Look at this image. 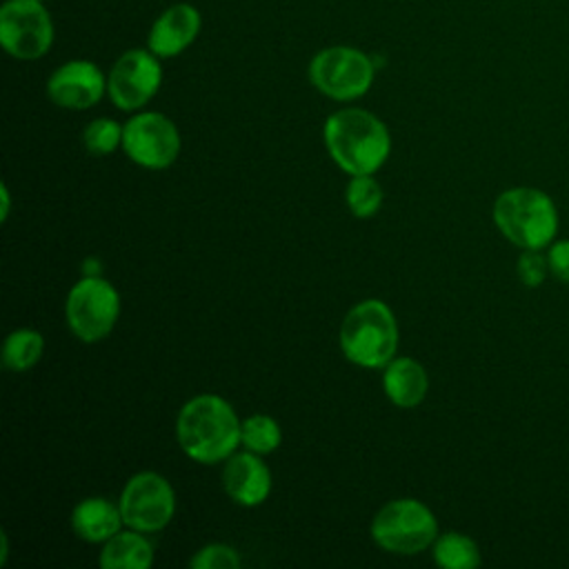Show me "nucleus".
Returning <instances> with one entry per match:
<instances>
[{
  "label": "nucleus",
  "mask_w": 569,
  "mask_h": 569,
  "mask_svg": "<svg viewBox=\"0 0 569 569\" xmlns=\"http://www.w3.org/2000/svg\"><path fill=\"white\" fill-rule=\"evenodd\" d=\"M162 84L160 58L149 49H129L107 76V93L120 111L142 109Z\"/></svg>",
  "instance_id": "11"
},
{
  "label": "nucleus",
  "mask_w": 569,
  "mask_h": 569,
  "mask_svg": "<svg viewBox=\"0 0 569 569\" xmlns=\"http://www.w3.org/2000/svg\"><path fill=\"white\" fill-rule=\"evenodd\" d=\"M516 273L525 287H529V289L540 287L545 282V278L551 273L549 262H547V251L522 249L518 256V262H516Z\"/></svg>",
  "instance_id": "23"
},
{
  "label": "nucleus",
  "mask_w": 569,
  "mask_h": 569,
  "mask_svg": "<svg viewBox=\"0 0 569 569\" xmlns=\"http://www.w3.org/2000/svg\"><path fill=\"white\" fill-rule=\"evenodd\" d=\"M240 422L224 398L200 393L182 405L176 420V438L191 460L213 465L227 460L238 449Z\"/></svg>",
  "instance_id": "1"
},
{
  "label": "nucleus",
  "mask_w": 569,
  "mask_h": 569,
  "mask_svg": "<svg viewBox=\"0 0 569 569\" xmlns=\"http://www.w3.org/2000/svg\"><path fill=\"white\" fill-rule=\"evenodd\" d=\"M280 425L264 413H253L240 422V445L253 453H271L280 447Z\"/></svg>",
  "instance_id": "20"
},
{
  "label": "nucleus",
  "mask_w": 569,
  "mask_h": 569,
  "mask_svg": "<svg viewBox=\"0 0 569 569\" xmlns=\"http://www.w3.org/2000/svg\"><path fill=\"white\" fill-rule=\"evenodd\" d=\"M107 93V78L91 60H67L47 80V96L62 109L82 111L102 100Z\"/></svg>",
  "instance_id": "12"
},
{
  "label": "nucleus",
  "mask_w": 569,
  "mask_h": 569,
  "mask_svg": "<svg viewBox=\"0 0 569 569\" xmlns=\"http://www.w3.org/2000/svg\"><path fill=\"white\" fill-rule=\"evenodd\" d=\"M2 551H0V565H4L7 562V553H9V536H7V531H2Z\"/></svg>",
  "instance_id": "27"
},
{
  "label": "nucleus",
  "mask_w": 569,
  "mask_h": 569,
  "mask_svg": "<svg viewBox=\"0 0 569 569\" xmlns=\"http://www.w3.org/2000/svg\"><path fill=\"white\" fill-rule=\"evenodd\" d=\"M498 231L518 249H547L558 233L560 213L553 198L538 187H511L491 207Z\"/></svg>",
  "instance_id": "3"
},
{
  "label": "nucleus",
  "mask_w": 569,
  "mask_h": 569,
  "mask_svg": "<svg viewBox=\"0 0 569 569\" xmlns=\"http://www.w3.org/2000/svg\"><path fill=\"white\" fill-rule=\"evenodd\" d=\"M44 351V338L36 329H16L7 336L2 347V362L11 371H29Z\"/></svg>",
  "instance_id": "19"
},
{
  "label": "nucleus",
  "mask_w": 569,
  "mask_h": 569,
  "mask_svg": "<svg viewBox=\"0 0 569 569\" xmlns=\"http://www.w3.org/2000/svg\"><path fill=\"white\" fill-rule=\"evenodd\" d=\"M547 262H549L551 276L556 280L569 284V238L553 240L547 247Z\"/></svg>",
  "instance_id": "25"
},
{
  "label": "nucleus",
  "mask_w": 569,
  "mask_h": 569,
  "mask_svg": "<svg viewBox=\"0 0 569 569\" xmlns=\"http://www.w3.org/2000/svg\"><path fill=\"white\" fill-rule=\"evenodd\" d=\"M325 144L331 160L349 176L376 173L391 151L387 124L367 109H338L325 120Z\"/></svg>",
  "instance_id": "2"
},
{
  "label": "nucleus",
  "mask_w": 569,
  "mask_h": 569,
  "mask_svg": "<svg viewBox=\"0 0 569 569\" xmlns=\"http://www.w3.org/2000/svg\"><path fill=\"white\" fill-rule=\"evenodd\" d=\"M120 316V296L102 276H82L64 302L71 333L82 342H100L111 333Z\"/></svg>",
  "instance_id": "7"
},
{
  "label": "nucleus",
  "mask_w": 569,
  "mask_h": 569,
  "mask_svg": "<svg viewBox=\"0 0 569 569\" xmlns=\"http://www.w3.org/2000/svg\"><path fill=\"white\" fill-rule=\"evenodd\" d=\"M118 507L124 527L153 533L171 522L176 513V493L164 476L156 471H138L122 487Z\"/></svg>",
  "instance_id": "9"
},
{
  "label": "nucleus",
  "mask_w": 569,
  "mask_h": 569,
  "mask_svg": "<svg viewBox=\"0 0 569 569\" xmlns=\"http://www.w3.org/2000/svg\"><path fill=\"white\" fill-rule=\"evenodd\" d=\"M53 20L42 0H4L0 44L16 60H38L53 44Z\"/></svg>",
  "instance_id": "8"
},
{
  "label": "nucleus",
  "mask_w": 569,
  "mask_h": 569,
  "mask_svg": "<svg viewBox=\"0 0 569 569\" xmlns=\"http://www.w3.org/2000/svg\"><path fill=\"white\" fill-rule=\"evenodd\" d=\"M124 124L116 122L113 118H96L82 131V144L89 153L107 156L122 147Z\"/></svg>",
  "instance_id": "22"
},
{
  "label": "nucleus",
  "mask_w": 569,
  "mask_h": 569,
  "mask_svg": "<svg viewBox=\"0 0 569 569\" xmlns=\"http://www.w3.org/2000/svg\"><path fill=\"white\" fill-rule=\"evenodd\" d=\"M189 565L193 569H238L240 556L233 547L213 542V545H204L202 549H198V553L189 560Z\"/></svg>",
  "instance_id": "24"
},
{
  "label": "nucleus",
  "mask_w": 569,
  "mask_h": 569,
  "mask_svg": "<svg viewBox=\"0 0 569 569\" xmlns=\"http://www.w3.org/2000/svg\"><path fill=\"white\" fill-rule=\"evenodd\" d=\"M222 487L227 496L242 507H258L271 493V471L260 453H231L222 467Z\"/></svg>",
  "instance_id": "14"
},
{
  "label": "nucleus",
  "mask_w": 569,
  "mask_h": 569,
  "mask_svg": "<svg viewBox=\"0 0 569 569\" xmlns=\"http://www.w3.org/2000/svg\"><path fill=\"white\" fill-rule=\"evenodd\" d=\"M200 27V11L189 2H176L153 20L147 36V49L158 58H173L196 42Z\"/></svg>",
  "instance_id": "13"
},
{
  "label": "nucleus",
  "mask_w": 569,
  "mask_h": 569,
  "mask_svg": "<svg viewBox=\"0 0 569 569\" xmlns=\"http://www.w3.org/2000/svg\"><path fill=\"white\" fill-rule=\"evenodd\" d=\"M431 547L433 562L442 569H476L482 562L476 540L460 531L440 533Z\"/></svg>",
  "instance_id": "18"
},
{
  "label": "nucleus",
  "mask_w": 569,
  "mask_h": 569,
  "mask_svg": "<svg viewBox=\"0 0 569 569\" xmlns=\"http://www.w3.org/2000/svg\"><path fill=\"white\" fill-rule=\"evenodd\" d=\"M338 342L345 358L365 369H382L398 349V322L378 298L353 305L340 322Z\"/></svg>",
  "instance_id": "4"
},
{
  "label": "nucleus",
  "mask_w": 569,
  "mask_h": 569,
  "mask_svg": "<svg viewBox=\"0 0 569 569\" xmlns=\"http://www.w3.org/2000/svg\"><path fill=\"white\" fill-rule=\"evenodd\" d=\"M382 389L396 407L413 409L429 391V376L418 360L400 356L382 367Z\"/></svg>",
  "instance_id": "15"
},
{
  "label": "nucleus",
  "mask_w": 569,
  "mask_h": 569,
  "mask_svg": "<svg viewBox=\"0 0 569 569\" xmlns=\"http://www.w3.org/2000/svg\"><path fill=\"white\" fill-rule=\"evenodd\" d=\"M98 565L102 569H149L153 565V547L142 531L129 529L113 533L102 542Z\"/></svg>",
  "instance_id": "17"
},
{
  "label": "nucleus",
  "mask_w": 569,
  "mask_h": 569,
  "mask_svg": "<svg viewBox=\"0 0 569 569\" xmlns=\"http://www.w3.org/2000/svg\"><path fill=\"white\" fill-rule=\"evenodd\" d=\"M124 520L118 502L100 496L80 500L71 511V527L84 542H107L113 533L122 529Z\"/></svg>",
  "instance_id": "16"
},
{
  "label": "nucleus",
  "mask_w": 569,
  "mask_h": 569,
  "mask_svg": "<svg viewBox=\"0 0 569 569\" xmlns=\"http://www.w3.org/2000/svg\"><path fill=\"white\" fill-rule=\"evenodd\" d=\"M373 542L398 556H416L438 538L433 511L416 498H398L380 507L371 520Z\"/></svg>",
  "instance_id": "5"
},
{
  "label": "nucleus",
  "mask_w": 569,
  "mask_h": 569,
  "mask_svg": "<svg viewBox=\"0 0 569 569\" xmlns=\"http://www.w3.org/2000/svg\"><path fill=\"white\" fill-rule=\"evenodd\" d=\"M382 196H385L382 187L378 184L373 173L351 176V180L347 184V191H345L347 207L356 218L376 216L382 207Z\"/></svg>",
  "instance_id": "21"
},
{
  "label": "nucleus",
  "mask_w": 569,
  "mask_h": 569,
  "mask_svg": "<svg viewBox=\"0 0 569 569\" xmlns=\"http://www.w3.org/2000/svg\"><path fill=\"white\" fill-rule=\"evenodd\" d=\"M42 2H47V0H42Z\"/></svg>",
  "instance_id": "28"
},
{
  "label": "nucleus",
  "mask_w": 569,
  "mask_h": 569,
  "mask_svg": "<svg viewBox=\"0 0 569 569\" xmlns=\"http://www.w3.org/2000/svg\"><path fill=\"white\" fill-rule=\"evenodd\" d=\"M0 198H2V211H0V220L4 222L7 220V216H9V189H7V184L2 182V187H0Z\"/></svg>",
  "instance_id": "26"
},
{
  "label": "nucleus",
  "mask_w": 569,
  "mask_h": 569,
  "mask_svg": "<svg viewBox=\"0 0 569 569\" xmlns=\"http://www.w3.org/2000/svg\"><path fill=\"white\" fill-rule=\"evenodd\" d=\"M376 78L373 58L349 44L320 49L309 62L311 84L327 98L349 102L362 98Z\"/></svg>",
  "instance_id": "6"
},
{
  "label": "nucleus",
  "mask_w": 569,
  "mask_h": 569,
  "mask_svg": "<svg viewBox=\"0 0 569 569\" xmlns=\"http://www.w3.org/2000/svg\"><path fill=\"white\" fill-rule=\"evenodd\" d=\"M180 131L171 118L158 111H140L124 122L122 149L144 169H167L178 160Z\"/></svg>",
  "instance_id": "10"
}]
</instances>
